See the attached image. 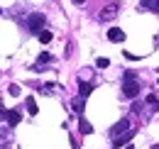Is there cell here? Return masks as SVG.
<instances>
[{
	"label": "cell",
	"instance_id": "18",
	"mask_svg": "<svg viewBox=\"0 0 159 149\" xmlns=\"http://www.w3.org/2000/svg\"><path fill=\"white\" fill-rule=\"evenodd\" d=\"M152 149H159V144H157V147H152Z\"/></svg>",
	"mask_w": 159,
	"mask_h": 149
},
{
	"label": "cell",
	"instance_id": "3",
	"mask_svg": "<svg viewBox=\"0 0 159 149\" xmlns=\"http://www.w3.org/2000/svg\"><path fill=\"white\" fill-rule=\"evenodd\" d=\"M127 130H130V120L125 117V120H120L118 125H115V127L110 130V137H113V139H118V137H122V134H125Z\"/></svg>",
	"mask_w": 159,
	"mask_h": 149
},
{
	"label": "cell",
	"instance_id": "17",
	"mask_svg": "<svg viewBox=\"0 0 159 149\" xmlns=\"http://www.w3.org/2000/svg\"><path fill=\"white\" fill-rule=\"evenodd\" d=\"M74 2H76V5H83V2H86V0H74Z\"/></svg>",
	"mask_w": 159,
	"mask_h": 149
},
{
	"label": "cell",
	"instance_id": "14",
	"mask_svg": "<svg viewBox=\"0 0 159 149\" xmlns=\"http://www.w3.org/2000/svg\"><path fill=\"white\" fill-rule=\"evenodd\" d=\"M113 15H115V10H103V12H100V20H108V17H113Z\"/></svg>",
	"mask_w": 159,
	"mask_h": 149
},
{
	"label": "cell",
	"instance_id": "7",
	"mask_svg": "<svg viewBox=\"0 0 159 149\" xmlns=\"http://www.w3.org/2000/svg\"><path fill=\"white\" fill-rule=\"evenodd\" d=\"M108 39L120 44V42H125V32H122L120 27H110V29H108Z\"/></svg>",
	"mask_w": 159,
	"mask_h": 149
},
{
	"label": "cell",
	"instance_id": "10",
	"mask_svg": "<svg viewBox=\"0 0 159 149\" xmlns=\"http://www.w3.org/2000/svg\"><path fill=\"white\" fill-rule=\"evenodd\" d=\"M25 105H27V112H30V115H37V110H39V108H37L34 98H27V100H25Z\"/></svg>",
	"mask_w": 159,
	"mask_h": 149
},
{
	"label": "cell",
	"instance_id": "9",
	"mask_svg": "<svg viewBox=\"0 0 159 149\" xmlns=\"http://www.w3.org/2000/svg\"><path fill=\"white\" fill-rule=\"evenodd\" d=\"M81 127V134H91V132H93V125H91V122H88V120H83V117H81V122H79Z\"/></svg>",
	"mask_w": 159,
	"mask_h": 149
},
{
	"label": "cell",
	"instance_id": "12",
	"mask_svg": "<svg viewBox=\"0 0 159 149\" xmlns=\"http://www.w3.org/2000/svg\"><path fill=\"white\" fill-rule=\"evenodd\" d=\"M83 100H86V98H81V95H79V98L71 103V105H74V112H79V115L83 112Z\"/></svg>",
	"mask_w": 159,
	"mask_h": 149
},
{
	"label": "cell",
	"instance_id": "15",
	"mask_svg": "<svg viewBox=\"0 0 159 149\" xmlns=\"http://www.w3.org/2000/svg\"><path fill=\"white\" fill-rule=\"evenodd\" d=\"M7 93H10V95H15V98H17V95H20V86H10V88H7Z\"/></svg>",
	"mask_w": 159,
	"mask_h": 149
},
{
	"label": "cell",
	"instance_id": "1",
	"mask_svg": "<svg viewBox=\"0 0 159 149\" xmlns=\"http://www.w3.org/2000/svg\"><path fill=\"white\" fill-rule=\"evenodd\" d=\"M44 25H47V17H44L42 12H32V15L27 17V29H30V32H37V34H39L42 29H44Z\"/></svg>",
	"mask_w": 159,
	"mask_h": 149
},
{
	"label": "cell",
	"instance_id": "19",
	"mask_svg": "<svg viewBox=\"0 0 159 149\" xmlns=\"http://www.w3.org/2000/svg\"><path fill=\"white\" fill-rule=\"evenodd\" d=\"M0 12H2V10H0Z\"/></svg>",
	"mask_w": 159,
	"mask_h": 149
},
{
	"label": "cell",
	"instance_id": "13",
	"mask_svg": "<svg viewBox=\"0 0 159 149\" xmlns=\"http://www.w3.org/2000/svg\"><path fill=\"white\" fill-rule=\"evenodd\" d=\"M96 66H98V69H108V66H110V59L100 56V59H96Z\"/></svg>",
	"mask_w": 159,
	"mask_h": 149
},
{
	"label": "cell",
	"instance_id": "4",
	"mask_svg": "<svg viewBox=\"0 0 159 149\" xmlns=\"http://www.w3.org/2000/svg\"><path fill=\"white\" fill-rule=\"evenodd\" d=\"M52 61H54V59H52L49 52H42L39 59H37V64H34L32 69H34V71H44V69H47V64H52Z\"/></svg>",
	"mask_w": 159,
	"mask_h": 149
},
{
	"label": "cell",
	"instance_id": "5",
	"mask_svg": "<svg viewBox=\"0 0 159 149\" xmlns=\"http://www.w3.org/2000/svg\"><path fill=\"white\" fill-rule=\"evenodd\" d=\"M5 120H7V125H10V127H15V125H20L22 112L20 110H7V112H5Z\"/></svg>",
	"mask_w": 159,
	"mask_h": 149
},
{
	"label": "cell",
	"instance_id": "6",
	"mask_svg": "<svg viewBox=\"0 0 159 149\" xmlns=\"http://www.w3.org/2000/svg\"><path fill=\"white\" fill-rule=\"evenodd\" d=\"M139 10H147V12H159V0H139Z\"/></svg>",
	"mask_w": 159,
	"mask_h": 149
},
{
	"label": "cell",
	"instance_id": "11",
	"mask_svg": "<svg viewBox=\"0 0 159 149\" xmlns=\"http://www.w3.org/2000/svg\"><path fill=\"white\" fill-rule=\"evenodd\" d=\"M52 37H54V34H52L49 29H42V32H39V42H42V44H49Z\"/></svg>",
	"mask_w": 159,
	"mask_h": 149
},
{
	"label": "cell",
	"instance_id": "2",
	"mask_svg": "<svg viewBox=\"0 0 159 149\" xmlns=\"http://www.w3.org/2000/svg\"><path fill=\"white\" fill-rule=\"evenodd\" d=\"M122 93L127 95V98H135L139 93V83L135 76H125V83H122Z\"/></svg>",
	"mask_w": 159,
	"mask_h": 149
},
{
	"label": "cell",
	"instance_id": "8",
	"mask_svg": "<svg viewBox=\"0 0 159 149\" xmlns=\"http://www.w3.org/2000/svg\"><path fill=\"white\" fill-rule=\"evenodd\" d=\"M91 93H93V86L86 83V81H81V83H79V95H81V98H88Z\"/></svg>",
	"mask_w": 159,
	"mask_h": 149
},
{
	"label": "cell",
	"instance_id": "16",
	"mask_svg": "<svg viewBox=\"0 0 159 149\" xmlns=\"http://www.w3.org/2000/svg\"><path fill=\"white\" fill-rule=\"evenodd\" d=\"M5 112H7V110H5V108H2V103H0V117H5Z\"/></svg>",
	"mask_w": 159,
	"mask_h": 149
}]
</instances>
